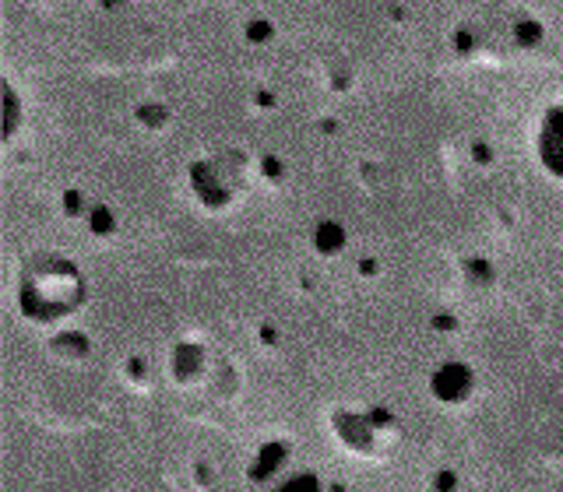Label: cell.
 <instances>
[{
	"label": "cell",
	"mask_w": 563,
	"mask_h": 492,
	"mask_svg": "<svg viewBox=\"0 0 563 492\" xmlns=\"http://www.w3.org/2000/svg\"><path fill=\"white\" fill-rule=\"evenodd\" d=\"M374 422L367 419H353V415H335V433L342 436V444L353 454H377V436H374Z\"/></svg>",
	"instance_id": "obj_1"
},
{
	"label": "cell",
	"mask_w": 563,
	"mask_h": 492,
	"mask_svg": "<svg viewBox=\"0 0 563 492\" xmlns=\"http://www.w3.org/2000/svg\"><path fill=\"white\" fill-rule=\"evenodd\" d=\"M289 444H282V439H272V444H264L257 454H254V461H251V482L264 485V482H275L282 471H286L289 465Z\"/></svg>",
	"instance_id": "obj_2"
},
{
	"label": "cell",
	"mask_w": 563,
	"mask_h": 492,
	"mask_svg": "<svg viewBox=\"0 0 563 492\" xmlns=\"http://www.w3.org/2000/svg\"><path fill=\"white\" fill-rule=\"evenodd\" d=\"M469 387H472V377L461 366H447L434 377V394L440 401H461L469 394Z\"/></svg>",
	"instance_id": "obj_3"
},
{
	"label": "cell",
	"mask_w": 563,
	"mask_h": 492,
	"mask_svg": "<svg viewBox=\"0 0 563 492\" xmlns=\"http://www.w3.org/2000/svg\"><path fill=\"white\" fill-rule=\"evenodd\" d=\"M542 162L553 176H563V116H553L542 130Z\"/></svg>",
	"instance_id": "obj_4"
},
{
	"label": "cell",
	"mask_w": 563,
	"mask_h": 492,
	"mask_svg": "<svg viewBox=\"0 0 563 492\" xmlns=\"http://www.w3.org/2000/svg\"><path fill=\"white\" fill-rule=\"evenodd\" d=\"M272 492H324V485L313 471H296L289 479H282Z\"/></svg>",
	"instance_id": "obj_5"
},
{
	"label": "cell",
	"mask_w": 563,
	"mask_h": 492,
	"mask_svg": "<svg viewBox=\"0 0 563 492\" xmlns=\"http://www.w3.org/2000/svg\"><path fill=\"white\" fill-rule=\"evenodd\" d=\"M434 489H437V492H455V489H458V479H455V471H437V479H434Z\"/></svg>",
	"instance_id": "obj_6"
}]
</instances>
